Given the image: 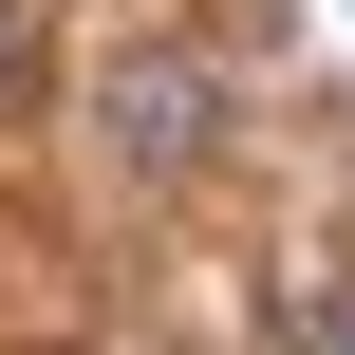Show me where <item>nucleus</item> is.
I'll return each instance as SVG.
<instances>
[{
	"label": "nucleus",
	"instance_id": "f257e3e1",
	"mask_svg": "<svg viewBox=\"0 0 355 355\" xmlns=\"http://www.w3.org/2000/svg\"><path fill=\"white\" fill-rule=\"evenodd\" d=\"M94 131H112V168H131V187H187V168H206V131H225V94H206V56H187V37H131V56H112V94H94Z\"/></svg>",
	"mask_w": 355,
	"mask_h": 355
},
{
	"label": "nucleus",
	"instance_id": "f03ea898",
	"mask_svg": "<svg viewBox=\"0 0 355 355\" xmlns=\"http://www.w3.org/2000/svg\"><path fill=\"white\" fill-rule=\"evenodd\" d=\"M281 355H355V281H337V262L300 281V337H281Z\"/></svg>",
	"mask_w": 355,
	"mask_h": 355
},
{
	"label": "nucleus",
	"instance_id": "7ed1b4c3",
	"mask_svg": "<svg viewBox=\"0 0 355 355\" xmlns=\"http://www.w3.org/2000/svg\"><path fill=\"white\" fill-rule=\"evenodd\" d=\"M19 19H37V0H0V94H19Z\"/></svg>",
	"mask_w": 355,
	"mask_h": 355
}]
</instances>
